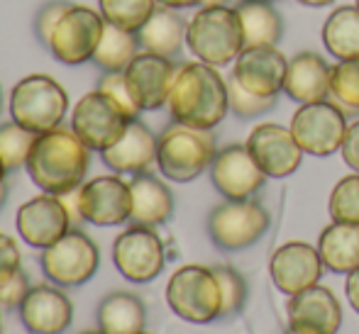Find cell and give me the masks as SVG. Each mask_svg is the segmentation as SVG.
Here are the masks:
<instances>
[{
    "mask_svg": "<svg viewBox=\"0 0 359 334\" xmlns=\"http://www.w3.org/2000/svg\"><path fill=\"white\" fill-rule=\"evenodd\" d=\"M69 93L47 74H29L10 93V118L29 132L42 134L62 127L69 113Z\"/></svg>",
    "mask_w": 359,
    "mask_h": 334,
    "instance_id": "5b68a950",
    "label": "cell"
},
{
    "mask_svg": "<svg viewBox=\"0 0 359 334\" xmlns=\"http://www.w3.org/2000/svg\"><path fill=\"white\" fill-rule=\"evenodd\" d=\"M95 325L103 334H140L147 325L142 298L130 291H113L95 307Z\"/></svg>",
    "mask_w": 359,
    "mask_h": 334,
    "instance_id": "d4e9b609",
    "label": "cell"
},
{
    "mask_svg": "<svg viewBox=\"0 0 359 334\" xmlns=\"http://www.w3.org/2000/svg\"><path fill=\"white\" fill-rule=\"evenodd\" d=\"M0 334H3V317H0Z\"/></svg>",
    "mask_w": 359,
    "mask_h": 334,
    "instance_id": "f5cc1de1",
    "label": "cell"
},
{
    "mask_svg": "<svg viewBox=\"0 0 359 334\" xmlns=\"http://www.w3.org/2000/svg\"><path fill=\"white\" fill-rule=\"evenodd\" d=\"M217 283H220L222 293V307H220V320H230V317L240 315L242 307L247 302V281L240 271H235L232 266L217 264L213 266Z\"/></svg>",
    "mask_w": 359,
    "mask_h": 334,
    "instance_id": "e575fe53",
    "label": "cell"
},
{
    "mask_svg": "<svg viewBox=\"0 0 359 334\" xmlns=\"http://www.w3.org/2000/svg\"><path fill=\"white\" fill-rule=\"evenodd\" d=\"M186 27H189V22L181 18L179 10L159 5L154 15L144 22V27L137 32L140 47H142V52L174 59L179 57L186 44Z\"/></svg>",
    "mask_w": 359,
    "mask_h": 334,
    "instance_id": "484cf974",
    "label": "cell"
},
{
    "mask_svg": "<svg viewBox=\"0 0 359 334\" xmlns=\"http://www.w3.org/2000/svg\"><path fill=\"white\" fill-rule=\"evenodd\" d=\"M323 271L325 264L320 259V251L308 242H286L271 254L269 261L271 281L288 298L311 286H318Z\"/></svg>",
    "mask_w": 359,
    "mask_h": 334,
    "instance_id": "d6986e66",
    "label": "cell"
},
{
    "mask_svg": "<svg viewBox=\"0 0 359 334\" xmlns=\"http://www.w3.org/2000/svg\"><path fill=\"white\" fill-rule=\"evenodd\" d=\"M215 154L217 141L213 130L171 123L156 141V169L174 183H191L210 171Z\"/></svg>",
    "mask_w": 359,
    "mask_h": 334,
    "instance_id": "277c9868",
    "label": "cell"
},
{
    "mask_svg": "<svg viewBox=\"0 0 359 334\" xmlns=\"http://www.w3.org/2000/svg\"><path fill=\"white\" fill-rule=\"evenodd\" d=\"M330 71L327 62L316 52H298L288 59L284 93L298 105L320 103L330 98Z\"/></svg>",
    "mask_w": 359,
    "mask_h": 334,
    "instance_id": "603a6c76",
    "label": "cell"
},
{
    "mask_svg": "<svg viewBox=\"0 0 359 334\" xmlns=\"http://www.w3.org/2000/svg\"><path fill=\"white\" fill-rule=\"evenodd\" d=\"M318 251L327 271L352 273L359 268V225L332 222L320 232Z\"/></svg>",
    "mask_w": 359,
    "mask_h": 334,
    "instance_id": "4316f807",
    "label": "cell"
},
{
    "mask_svg": "<svg viewBox=\"0 0 359 334\" xmlns=\"http://www.w3.org/2000/svg\"><path fill=\"white\" fill-rule=\"evenodd\" d=\"M8 193H10V188H8V183H0V210L5 207V202H8Z\"/></svg>",
    "mask_w": 359,
    "mask_h": 334,
    "instance_id": "f6af8a7d",
    "label": "cell"
},
{
    "mask_svg": "<svg viewBox=\"0 0 359 334\" xmlns=\"http://www.w3.org/2000/svg\"><path fill=\"white\" fill-rule=\"evenodd\" d=\"M159 8L156 0H98V13L108 25L137 34Z\"/></svg>",
    "mask_w": 359,
    "mask_h": 334,
    "instance_id": "4dcf8cb0",
    "label": "cell"
},
{
    "mask_svg": "<svg viewBox=\"0 0 359 334\" xmlns=\"http://www.w3.org/2000/svg\"><path fill=\"white\" fill-rule=\"evenodd\" d=\"M355 3H357V5H359V0H355Z\"/></svg>",
    "mask_w": 359,
    "mask_h": 334,
    "instance_id": "11a10c76",
    "label": "cell"
},
{
    "mask_svg": "<svg viewBox=\"0 0 359 334\" xmlns=\"http://www.w3.org/2000/svg\"><path fill=\"white\" fill-rule=\"evenodd\" d=\"M210 181L225 200H247L255 198L266 176L245 144H227L217 149L210 164Z\"/></svg>",
    "mask_w": 359,
    "mask_h": 334,
    "instance_id": "2e32d148",
    "label": "cell"
},
{
    "mask_svg": "<svg viewBox=\"0 0 359 334\" xmlns=\"http://www.w3.org/2000/svg\"><path fill=\"white\" fill-rule=\"evenodd\" d=\"M284 334H313V332H303V330H296V327H288Z\"/></svg>",
    "mask_w": 359,
    "mask_h": 334,
    "instance_id": "7dc6e473",
    "label": "cell"
},
{
    "mask_svg": "<svg viewBox=\"0 0 359 334\" xmlns=\"http://www.w3.org/2000/svg\"><path fill=\"white\" fill-rule=\"evenodd\" d=\"M245 146L266 179H286L296 174L303 161V149L298 146L291 127H281L276 123L257 125L247 137Z\"/></svg>",
    "mask_w": 359,
    "mask_h": 334,
    "instance_id": "9a60e30c",
    "label": "cell"
},
{
    "mask_svg": "<svg viewBox=\"0 0 359 334\" xmlns=\"http://www.w3.org/2000/svg\"><path fill=\"white\" fill-rule=\"evenodd\" d=\"M105 32V20L88 5H74L62 15L49 39V54L64 67H81L93 62Z\"/></svg>",
    "mask_w": 359,
    "mask_h": 334,
    "instance_id": "30bf717a",
    "label": "cell"
},
{
    "mask_svg": "<svg viewBox=\"0 0 359 334\" xmlns=\"http://www.w3.org/2000/svg\"><path fill=\"white\" fill-rule=\"evenodd\" d=\"M69 8H72L69 0H49V3H44L42 8L37 10V15H34V34H37V39L44 47H49L54 27H57L62 15L67 13Z\"/></svg>",
    "mask_w": 359,
    "mask_h": 334,
    "instance_id": "8d00e7d4",
    "label": "cell"
},
{
    "mask_svg": "<svg viewBox=\"0 0 359 334\" xmlns=\"http://www.w3.org/2000/svg\"><path fill=\"white\" fill-rule=\"evenodd\" d=\"M227 3H230V0H203L201 5H203V8H217V5H227Z\"/></svg>",
    "mask_w": 359,
    "mask_h": 334,
    "instance_id": "bcb514c9",
    "label": "cell"
},
{
    "mask_svg": "<svg viewBox=\"0 0 359 334\" xmlns=\"http://www.w3.org/2000/svg\"><path fill=\"white\" fill-rule=\"evenodd\" d=\"M76 205L83 222L95 227L128 225L133 215V190L130 181L120 174H105L86 181L76 190Z\"/></svg>",
    "mask_w": 359,
    "mask_h": 334,
    "instance_id": "4fadbf2b",
    "label": "cell"
},
{
    "mask_svg": "<svg viewBox=\"0 0 359 334\" xmlns=\"http://www.w3.org/2000/svg\"><path fill=\"white\" fill-rule=\"evenodd\" d=\"M22 268V256L15 239L5 232H0V288Z\"/></svg>",
    "mask_w": 359,
    "mask_h": 334,
    "instance_id": "ab89813d",
    "label": "cell"
},
{
    "mask_svg": "<svg viewBox=\"0 0 359 334\" xmlns=\"http://www.w3.org/2000/svg\"><path fill=\"white\" fill-rule=\"evenodd\" d=\"M140 334H149V332H140Z\"/></svg>",
    "mask_w": 359,
    "mask_h": 334,
    "instance_id": "db71d44e",
    "label": "cell"
},
{
    "mask_svg": "<svg viewBox=\"0 0 359 334\" xmlns=\"http://www.w3.org/2000/svg\"><path fill=\"white\" fill-rule=\"evenodd\" d=\"M83 334H103V332H100V330H95V332H83Z\"/></svg>",
    "mask_w": 359,
    "mask_h": 334,
    "instance_id": "816d5d0a",
    "label": "cell"
},
{
    "mask_svg": "<svg viewBox=\"0 0 359 334\" xmlns=\"http://www.w3.org/2000/svg\"><path fill=\"white\" fill-rule=\"evenodd\" d=\"M156 141L159 137L151 132L142 120H133L125 130V134L100 151V159L113 174L120 176H140L147 174L156 164Z\"/></svg>",
    "mask_w": 359,
    "mask_h": 334,
    "instance_id": "7402d4cb",
    "label": "cell"
},
{
    "mask_svg": "<svg viewBox=\"0 0 359 334\" xmlns=\"http://www.w3.org/2000/svg\"><path fill=\"white\" fill-rule=\"evenodd\" d=\"M100 249L83 230L74 227L57 244L47 246L39 254V268L44 278L59 288L86 286L98 273Z\"/></svg>",
    "mask_w": 359,
    "mask_h": 334,
    "instance_id": "52a82bcc",
    "label": "cell"
},
{
    "mask_svg": "<svg viewBox=\"0 0 359 334\" xmlns=\"http://www.w3.org/2000/svg\"><path fill=\"white\" fill-rule=\"evenodd\" d=\"M18 317L29 334H64L74 322V302L64 288L37 283L18 307Z\"/></svg>",
    "mask_w": 359,
    "mask_h": 334,
    "instance_id": "ac0fdd59",
    "label": "cell"
},
{
    "mask_svg": "<svg viewBox=\"0 0 359 334\" xmlns=\"http://www.w3.org/2000/svg\"><path fill=\"white\" fill-rule=\"evenodd\" d=\"M90 149L72 127H57L37 134L25 171L42 193L69 195L86 183Z\"/></svg>",
    "mask_w": 359,
    "mask_h": 334,
    "instance_id": "6da1fadb",
    "label": "cell"
},
{
    "mask_svg": "<svg viewBox=\"0 0 359 334\" xmlns=\"http://www.w3.org/2000/svg\"><path fill=\"white\" fill-rule=\"evenodd\" d=\"M29 288H32V283H29L27 273L20 268V271L15 273V276L10 278L3 288H0V312H15L18 310V307L22 305L25 295L29 293Z\"/></svg>",
    "mask_w": 359,
    "mask_h": 334,
    "instance_id": "f35d334b",
    "label": "cell"
},
{
    "mask_svg": "<svg viewBox=\"0 0 359 334\" xmlns=\"http://www.w3.org/2000/svg\"><path fill=\"white\" fill-rule=\"evenodd\" d=\"M327 212L332 222H352L359 225V174L345 176L335 183L327 200Z\"/></svg>",
    "mask_w": 359,
    "mask_h": 334,
    "instance_id": "836d02e7",
    "label": "cell"
},
{
    "mask_svg": "<svg viewBox=\"0 0 359 334\" xmlns=\"http://www.w3.org/2000/svg\"><path fill=\"white\" fill-rule=\"evenodd\" d=\"M345 295H347V302L352 305V310L359 315V268H355L352 273H347Z\"/></svg>",
    "mask_w": 359,
    "mask_h": 334,
    "instance_id": "b9f144b4",
    "label": "cell"
},
{
    "mask_svg": "<svg viewBox=\"0 0 359 334\" xmlns=\"http://www.w3.org/2000/svg\"><path fill=\"white\" fill-rule=\"evenodd\" d=\"M186 47L198 62L210 64L215 69L235 64V59L245 49V32H242L237 8L201 5L186 27Z\"/></svg>",
    "mask_w": 359,
    "mask_h": 334,
    "instance_id": "3957f363",
    "label": "cell"
},
{
    "mask_svg": "<svg viewBox=\"0 0 359 334\" xmlns=\"http://www.w3.org/2000/svg\"><path fill=\"white\" fill-rule=\"evenodd\" d=\"M0 113H3V88H0Z\"/></svg>",
    "mask_w": 359,
    "mask_h": 334,
    "instance_id": "f907efd6",
    "label": "cell"
},
{
    "mask_svg": "<svg viewBox=\"0 0 359 334\" xmlns=\"http://www.w3.org/2000/svg\"><path fill=\"white\" fill-rule=\"evenodd\" d=\"M288 59L279 47H245L232 64V74L250 93L279 98L284 93Z\"/></svg>",
    "mask_w": 359,
    "mask_h": 334,
    "instance_id": "ffe728a7",
    "label": "cell"
},
{
    "mask_svg": "<svg viewBox=\"0 0 359 334\" xmlns=\"http://www.w3.org/2000/svg\"><path fill=\"white\" fill-rule=\"evenodd\" d=\"M140 52L142 47H140L137 34L105 22L103 39L93 54V67L103 74H123Z\"/></svg>",
    "mask_w": 359,
    "mask_h": 334,
    "instance_id": "f546056e",
    "label": "cell"
},
{
    "mask_svg": "<svg viewBox=\"0 0 359 334\" xmlns=\"http://www.w3.org/2000/svg\"><path fill=\"white\" fill-rule=\"evenodd\" d=\"M252 3H276V0H252Z\"/></svg>",
    "mask_w": 359,
    "mask_h": 334,
    "instance_id": "681fc988",
    "label": "cell"
},
{
    "mask_svg": "<svg viewBox=\"0 0 359 334\" xmlns=\"http://www.w3.org/2000/svg\"><path fill=\"white\" fill-rule=\"evenodd\" d=\"M330 100L345 110L359 113V57L337 62L330 71Z\"/></svg>",
    "mask_w": 359,
    "mask_h": 334,
    "instance_id": "d6a6232c",
    "label": "cell"
},
{
    "mask_svg": "<svg viewBox=\"0 0 359 334\" xmlns=\"http://www.w3.org/2000/svg\"><path fill=\"white\" fill-rule=\"evenodd\" d=\"M291 132L303 154L330 156L342 149L347 134V115L330 98L320 103H308L293 113Z\"/></svg>",
    "mask_w": 359,
    "mask_h": 334,
    "instance_id": "8fae6325",
    "label": "cell"
},
{
    "mask_svg": "<svg viewBox=\"0 0 359 334\" xmlns=\"http://www.w3.org/2000/svg\"><path fill=\"white\" fill-rule=\"evenodd\" d=\"M164 8H174V10H186V8H201L203 0H156Z\"/></svg>",
    "mask_w": 359,
    "mask_h": 334,
    "instance_id": "7bdbcfd3",
    "label": "cell"
},
{
    "mask_svg": "<svg viewBox=\"0 0 359 334\" xmlns=\"http://www.w3.org/2000/svg\"><path fill=\"white\" fill-rule=\"evenodd\" d=\"M34 141H37V134L18 125L15 120L0 125V161L8 174H18L27 166Z\"/></svg>",
    "mask_w": 359,
    "mask_h": 334,
    "instance_id": "1f68e13d",
    "label": "cell"
},
{
    "mask_svg": "<svg viewBox=\"0 0 359 334\" xmlns=\"http://www.w3.org/2000/svg\"><path fill=\"white\" fill-rule=\"evenodd\" d=\"M113 264L130 283H149L164 271L166 251L156 227L130 222L113 242Z\"/></svg>",
    "mask_w": 359,
    "mask_h": 334,
    "instance_id": "7c38bea8",
    "label": "cell"
},
{
    "mask_svg": "<svg viewBox=\"0 0 359 334\" xmlns=\"http://www.w3.org/2000/svg\"><path fill=\"white\" fill-rule=\"evenodd\" d=\"M227 100H230V113L240 120H255L262 115L271 113L276 108V98H264V95L250 93L235 76L227 78Z\"/></svg>",
    "mask_w": 359,
    "mask_h": 334,
    "instance_id": "d590c367",
    "label": "cell"
},
{
    "mask_svg": "<svg viewBox=\"0 0 359 334\" xmlns=\"http://www.w3.org/2000/svg\"><path fill=\"white\" fill-rule=\"evenodd\" d=\"M5 176H8V171H5L3 161H0V183H3V181H5Z\"/></svg>",
    "mask_w": 359,
    "mask_h": 334,
    "instance_id": "c3c4849f",
    "label": "cell"
},
{
    "mask_svg": "<svg viewBox=\"0 0 359 334\" xmlns=\"http://www.w3.org/2000/svg\"><path fill=\"white\" fill-rule=\"evenodd\" d=\"M245 47H276L284 37V18L274 3H252L242 0L237 5Z\"/></svg>",
    "mask_w": 359,
    "mask_h": 334,
    "instance_id": "83f0119b",
    "label": "cell"
},
{
    "mask_svg": "<svg viewBox=\"0 0 359 334\" xmlns=\"http://www.w3.org/2000/svg\"><path fill=\"white\" fill-rule=\"evenodd\" d=\"M166 108L174 123L201 130H215L230 113L227 78L210 64H181L171 85Z\"/></svg>",
    "mask_w": 359,
    "mask_h": 334,
    "instance_id": "7a4b0ae2",
    "label": "cell"
},
{
    "mask_svg": "<svg viewBox=\"0 0 359 334\" xmlns=\"http://www.w3.org/2000/svg\"><path fill=\"white\" fill-rule=\"evenodd\" d=\"M130 123H133V118L125 113L118 100L110 98L100 88H93L76 100L69 127L79 134V139L90 151L100 154L125 134Z\"/></svg>",
    "mask_w": 359,
    "mask_h": 334,
    "instance_id": "9c48e42d",
    "label": "cell"
},
{
    "mask_svg": "<svg viewBox=\"0 0 359 334\" xmlns=\"http://www.w3.org/2000/svg\"><path fill=\"white\" fill-rule=\"evenodd\" d=\"M15 227L25 244L42 251L74 230V220L62 195L42 193L20 205Z\"/></svg>",
    "mask_w": 359,
    "mask_h": 334,
    "instance_id": "5bb4252c",
    "label": "cell"
},
{
    "mask_svg": "<svg viewBox=\"0 0 359 334\" xmlns=\"http://www.w3.org/2000/svg\"><path fill=\"white\" fill-rule=\"evenodd\" d=\"M176 71H179V67L174 64V59L159 57V54L151 52H140L133 59V64L123 71L130 93H133L135 103L140 105L142 113L166 108Z\"/></svg>",
    "mask_w": 359,
    "mask_h": 334,
    "instance_id": "e0dca14e",
    "label": "cell"
},
{
    "mask_svg": "<svg viewBox=\"0 0 359 334\" xmlns=\"http://www.w3.org/2000/svg\"><path fill=\"white\" fill-rule=\"evenodd\" d=\"M340 154H342V159H345V164L359 174V120L347 125V134H345V141H342Z\"/></svg>",
    "mask_w": 359,
    "mask_h": 334,
    "instance_id": "60d3db41",
    "label": "cell"
},
{
    "mask_svg": "<svg viewBox=\"0 0 359 334\" xmlns=\"http://www.w3.org/2000/svg\"><path fill=\"white\" fill-rule=\"evenodd\" d=\"M323 44L337 59L359 57V5H340L327 15L323 25Z\"/></svg>",
    "mask_w": 359,
    "mask_h": 334,
    "instance_id": "f1b7e54d",
    "label": "cell"
},
{
    "mask_svg": "<svg viewBox=\"0 0 359 334\" xmlns=\"http://www.w3.org/2000/svg\"><path fill=\"white\" fill-rule=\"evenodd\" d=\"M288 327L313 334H337L342 325V305L325 286H311L291 295L286 305Z\"/></svg>",
    "mask_w": 359,
    "mask_h": 334,
    "instance_id": "44dd1931",
    "label": "cell"
},
{
    "mask_svg": "<svg viewBox=\"0 0 359 334\" xmlns=\"http://www.w3.org/2000/svg\"><path fill=\"white\" fill-rule=\"evenodd\" d=\"M166 305L176 317L191 325L220 320L222 293L213 266L186 264L171 273L166 283Z\"/></svg>",
    "mask_w": 359,
    "mask_h": 334,
    "instance_id": "8992f818",
    "label": "cell"
},
{
    "mask_svg": "<svg viewBox=\"0 0 359 334\" xmlns=\"http://www.w3.org/2000/svg\"><path fill=\"white\" fill-rule=\"evenodd\" d=\"M271 217L259 200H225L208 215V237L222 251H242L266 235Z\"/></svg>",
    "mask_w": 359,
    "mask_h": 334,
    "instance_id": "ba28073f",
    "label": "cell"
},
{
    "mask_svg": "<svg viewBox=\"0 0 359 334\" xmlns=\"http://www.w3.org/2000/svg\"><path fill=\"white\" fill-rule=\"evenodd\" d=\"M296 3L306 5V8H327V5H332L335 0H296Z\"/></svg>",
    "mask_w": 359,
    "mask_h": 334,
    "instance_id": "ee69618b",
    "label": "cell"
},
{
    "mask_svg": "<svg viewBox=\"0 0 359 334\" xmlns=\"http://www.w3.org/2000/svg\"><path fill=\"white\" fill-rule=\"evenodd\" d=\"M133 190V225L144 227H161L174 215V193L161 179L151 176L149 171L140 176H133L130 181Z\"/></svg>",
    "mask_w": 359,
    "mask_h": 334,
    "instance_id": "cb8c5ba5",
    "label": "cell"
},
{
    "mask_svg": "<svg viewBox=\"0 0 359 334\" xmlns=\"http://www.w3.org/2000/svg\"><path fill=\"white\" fill-rule=\"evenodd\" d=\"M95 88H100L103 93H108L110 98H115L120 105H123V110L130 115L133 120H137L140 118V105L135 103V98H133V93H130V88H128V81H125V74H103L100 76V81H98V85Z\"/></svg>",
    "mask_w": 359,
    "mask_h": 334,
    "instance_id": "74e56055",
    "label": "cell"
}]
</instances>
